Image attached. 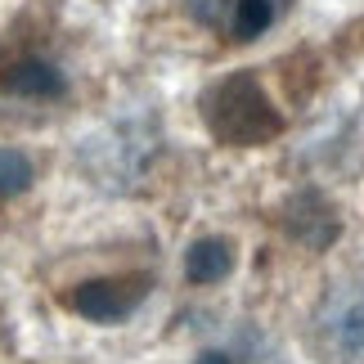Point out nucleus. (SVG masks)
Wrapping results in <instances>:
<instances>
[{
  "instance_id": "nucleus-1",
  "label": "nucleus",
  "mask_w": 364,
  "mask_h": 364,
  "mask_svg": "<svg viewBox=\"0 0 364 364\" xmlns=\"http://www.w3.org/2000/svg\"><path fill=\"white\" fill-rule=\"evenodd\" d=\"M203 122L220 144L234 149H257L284 131V113L265 95V86L252 73H230L203 95Z\"/></svg>"
},
{
  "instance_id": "nucleus-7",
  "label": "nucleus",
  "mask_w": 364,
  "mask_h": 364,
  "mask_svg": "<svg viewBox=\"0 0 364 364\" xmlns=\"http://www.w3.org/2000/svg\"><path fill=\"white\" fill-rule=\"evenodd\" d=\"M230 270H234V252L225 239H198L185 257V274L193 284H220Z\"/></svg>"
},
{
  "instance_id": "nucleus-8",
  "label": "nucleus",
  "mask_w": 364,
  "mask_h": 364,
  "mask_svg": "<svg viewBox=\"0 0 364 364\" xmlns=\"http://www.w3.org/2000/svg\"><path fill=\"white\" fill-rule=\"evenodd\" d=\"M32 185V162L14 149H0V193H23Z\"/></svg>"
},
{
  "instance_id": "nucleus-6",
  "label": "nucleus",
  "mask_w": 364,
  "mask_h": 364,
  "mask_svg": "<svg viewBox=\"0 0 364 364\" xmlns=\"http://www.w3.org/2000/svg\"><path fill=\"white\" fill-rule=\"evenodd\" d=\"M288 230L297 234V239L306 243V247H328L333 239H338V216H333V207L319 198V193H301V198H292V207H288Z\"/></svg>"
},
{
  "instance_id": "nucleus-2",
  "label": "nucleus",
  "mask_w": 364,
  "mask_h": 364,
  "mask_svg": "<svg viewBox=\"0 0 364 364\" xmlns=\"http://www.w3.org/2000/svg\"><path fill=\"white\" fill-rule=\"evenodd\" d=\"M311 333L328 364H364V274L342 279L324 292Z\"/></svg>"
},
{
  "instance_id": "nucleus-5",
  "label": "nucleus",
  "mask_w": 364,
  "mask_h": 364,
  "mask_svg": "<svg viewBox=\"0 0 364 364\" xmlns=\"http://www.w3.org/2000/svg\"><path fill=\"white\" fill-rule=\"evenodd\" d=\"M0 90L5 95H23V100H46V95H63V73L46 59L18 54L0 68Z\"/></svg>"
},
{
  "instance_id": "nucleus-4",
  "label": "nucleus",
  "mask_w": 364,
  "mask_h": 364,
  "mask_svg": "<svg viewBox=\"0 0 364 364\" xmlns=\"http://www.w3.org/2000/svg\"><path fill=\"white\" fill-rule=\"evenodd\" d=\"M139 301H144V279H95L73 292V311L95 324H113V319L131 315Z\"/></svg>"
},
{
  "instance_id": "nucleus-3",
  "label": "nucleus",
  "mask_w": 364,
  "mask_h": 364,
  "mask_svg": "<svg viewBox=\"0 0 364 364\" xmlns=\"http://www.w3.org/2000/svg\"><path fill=\"white\" fill-rule=\"evenodd\" d=\"M193 23L225 41H257L288 14L292 0H185Z\"/></svg>"
},
{
  "instance_id": "nucleus-9",
  "label": "nucleus",
  "mask_w": 364,
  "mask_h": 364,
  "mask_svg": "<svg viewBox=\"0 0 364 364\" xmlns=\"http://www.w3.org/2000/svg\"><path fill=\"white\" fill-rule=\"evenodd\" d=\"M198 364H234L225 351H207V355H198Z\"/></svg>"
}]
</instances>
